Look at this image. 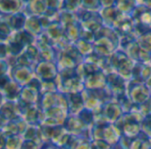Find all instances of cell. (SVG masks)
Instances as JSON below:
<instances>
[{
	"mask_svg": "<svg viewBox=\"0 0 151 149\" xmlns=\"http://www.w3.org/2000/svg\"><path fill=\"white\" fill-rule=\"evenodd\" d=\"M25 23V17L22 14H17L14 16H12L11 21H10V24L11 27H13L14 29H21Z\"/></svg>",
	"mask_w": 151,
	"mask_h": 149,
	"instance_id": "1",
	"label": "cell"
},
{
	"mask_svg": "<svg viewBox=\"0 0 151 149\" xmlns=\"http://www.w3.org/2000/svg\"><path fill=\"white\" fill-rule=\"evenodd\" d=\"M1 114L6 119H14L15 118V113H14V107L12 104H6L1 109Z\"/></svg>",
	"mask_w": 151,
	"mask_h": 149,
	"instance_id": "2",
	"label": "cell"
},
{
	"mask_svg": "<svg viewBox=\"0 0 151 149\" xmlns=\"http://www.w3.org/2000/svg\"><path fill=\"white\" fill-rule=\"evenodd\" d=\"M19 141L20 140L17 138H15L14 136H12L6 139V145L7 146L8 149H18V148H20V142Z\"/></svg>",
	"mask_w": 151,
	"mask_h": 149,
	"instance_id": "3",
	"label": "cell"
},
{
	"mask_svg": "<svg viewBox=\"0 0 151 149\" xmlns=\"http://www.w3.org/2000/svg\"><path fill=\"white\" fill-rule=\"evenodd\" d=\"M149 120L145 119L142 122V132L148 138H151V115H149Z\"/></svg>",
	"mask_w": 151,
	"mask_h": 149,
	"instance_id": "4",
	"label": "cell"
},
{
	"mask_svg": "<svg viewBox=\"0 0 151 149\" xmlns=\"http://www.w3.org/2000/svg\"><path fill=\"white\" fill-rule=\"evenodd\" d=\"M23 46H24V44L22 43H21L20 41H18L17 39L14 38V40L10 43L11 52L14 53V54H17L18 52H20L22 51V49L23 48Z\"/></svg>",
	"mask_w": 151,
	"mask_h": 149,
	"instance_id": "5",
	"label": "cell"
},
{
	"mask_svg": "<svg viewBox=\"0 0 151 149\" xmlns=\"http://www.w3.org/2000/svg\"><path fill=\"white\" fill-rule=\"evenodd\" d=\"M6 94L8 96V98L12 99L17 96L18 94V88L15 85V84L13 85H9L6 86Z\"/></svg>",
	"mask_w": 151,
	"mask_h": 149,
	"instance_id": "6",
	"label": "cell"
},
{
	"mask_svg": "<svg viewBox=\"0 0 151 149\" xmlns=\"http://www.w3.org/2000/svg\"><path fill=\"white\" fill-rule=\"evenodd\" d=\"M10 33V29L6 23L0 22V38L5 39Z\"/></svg>",
	"mask_w": 151,
	"mask_h": 149,
	"instance_id": "7",
	"label": "cell"
},
{
	"mask_svg": "<svg viewBox=\"0 0 151 149\" xmlns=\"http://www.w3.org/2000/svg\"><path fill=\"white\" fill-rule=\"evenodd\" d=\"M21 149H37V144L31 140H25L22 145Z\"/></svg>",
	"mask_w": 151,
	"mask_h": 149,
	"instance_id": "8",
	"label": "cell"
},
{
	"mask_svg": "<svg viewBox=\"0 0 151 149\" xmlns=\"http://www.w3.org/2000/svg\"><path fill=\"white\" fill-rule=\"evenodd\" d=\"M10 83L9 78L6 76H0V88L6 87Z\"/></svg>",
	"mask_w": 151,
	"mask_h": 149,
	"instance_id": "9",
	"label": "cell"
},
{
	"mask_svg": "<svg viewBox=\"0 0 151 149\" xmlns=\"http://www.w3.org/2000/svg\"><path fill=\"white\" fill-rule=\"evenodd\" d=\"M6 68H7V66H6V62L0 61V76L3 74L6 71Z\"/></svg>",
	"mask_w": 151,
	"mask_h": 149,
	"instance_id": "10",
	"label": "cell"
},
{
	"mask_svg": "<svg viewBox=\"0 0 151 149\" xmlns=\"http://www.w3.org/2000/svg\"><path fill=\"white\" fill-rule=\"evenodd\" d=\"M6 139L3 135H0V149H3L6 146Z\"/></svg>",
	"mask_w": 151,
	"mask_h": 149,
	"instance_id": "11",
	"label": "cell"
},
{
	"mask_svg": "<svg viewBox=\"0 0 151 149\" xmlns=\"http://www.w3.org/2000/svg\"><path fill=\"white\" fill-rule=\"evenodd\" d=\"M6 55V46L0 44V58L5 57Z\"/></svg>",
	"mask_w": 151,
	"mask_h": 149,
	"instance_id": "12",
	"label": "cell"
},
{
	"mask_svg": "<svg viewBox=\"0 0 151 149\" xmlns=\"http://www.w3.org/2000/svg\"><path fill=\"white\" fill-rule=\"evenodd\" d=\"M5 120H6V118H5L1 114H0V127H2V126L4 125Z\"/></svg>",
	"mask_w": 151,
	"mask_h": 149,
	"instance_id": "13",
	"label": "cell"
}]
</instances>
